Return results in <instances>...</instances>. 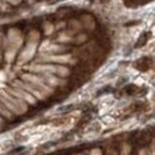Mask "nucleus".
<instances>
[{
    "label": "nucleus",
    "instance_id": "1",
    "mask_svg": "<svg viewBox=\"0 0 155 155\" xmlns=\"http://www.w3.org/2000/svg\"><path fill=\"white\" fill-rule=\"evenodd\" d=\"M5 1H8V2H11V4H13V5H15V4H18L20 0H5Z\"/></svg>",
    "mask_w": 155,
    "mask_h": 155
}]
</instances>
